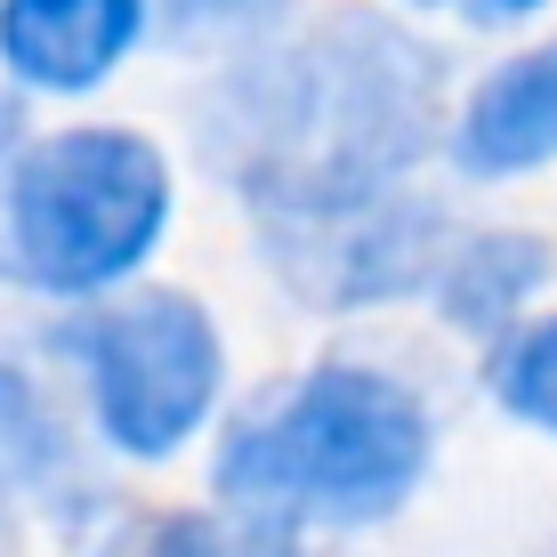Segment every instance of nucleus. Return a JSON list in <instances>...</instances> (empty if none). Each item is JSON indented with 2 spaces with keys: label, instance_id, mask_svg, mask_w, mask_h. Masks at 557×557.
I'll list each match as a JSON object with an SVG mask.
<instances>
[{
  "label": "nucleus",
  "instance_id": "0eeeda50",
  "mask_svg": "<svg viewBox=\"0 0 557 557\" xmlns=\"http://www.w3.org/2000/svg\"><path fill=\"white\" fill-rule=\"evenodd\" d=\"M460 170L476 178H517L533 162H557V41L525 49L517 65H502L460 113Z\"/></svg>",
  "mask_w": 557,
  "mask_h": 557
},
{
  "label": "nucleus",
  "instance_id": "7ed1b4c3",
  "mask_svg": "<svg viewBox=\"0 0 557 557\" xmlns=\"http://www.w3.org/2000/svg\"><path fill=\"white\" fill-rule=\"evenodd\" d=\"M170 170L138 129H57L0 186V259L41 292H106L162 243Z\"/></svg>",
  "mask_w": 557,
  "mask_h": 557
},
{
  "label": "nucleus",
  "instance_id": "f257e3e1",
  "mask_svg": "<svg viewBox=\"0 0 557 557\" xmlns=\"http://www.w3.org/2000/svg\"><path fill=\"white\" fill-rule=\"evenodd\" d=\"M445 82L405 25L339 9L243 57L202 98V153L259 210H332L388 195L436 146Z\"/></svg>",
  "mask_w": 557,
  "mask_h": 557
},
{
  "label": "nucleus",
  "instance_id": "6e6552de",
  "mask_svg": "<svg viewBox=\"0 0 557 557\" xmlns=\"http://www.w3.org/2000/svg\"><path fill=\"white\" fill-rule=\"evenodd\" d=\"M542 275H549V243H533V235H469V243H445L429 292H436V307H445L460 332H502L517 307L542 292Z\"/></svg>",
  "mask_w": 557,
  "mask_h": 557
},
{
  "label": "nucleus",
  "instance_id": "1a4fd4ad",
  "mask_svg": "<svg viewBox=\"0 0 557 557\" xmlns=\"http://www.w3.org/2000/svg\"><path fill=\"white\" fill-rule=\"evenodd\" d=\"M98 557H299V542L283 525H259V517H235V525H210V517H138L122 525Z\"/></svg>",
  "mask_w": 557,
  "mask_h": 557
},
{
  "label": "nucleus",
  "instance_id": "9b49d317",
  "mask_svg": "<svg viewBox=\"0 0 557 557\" xmlns=\"http://www.w3.org/2000/svg\"><path fill=\"white\" fill-rule=\"evenodd\" d=\"M49 453H57V436L41 429V412L25 405V388L0 372V493H9L16 476H33Z\"/></svg>",
  "mask_w": 557,
  "mask_h": 557
},
{
  "label": "nucleus",
  "instance_id": "ddd939ff",
  "mask_svg": "<svg viewBox=\"0 0 557 557\" xmlns=\"http://www.w3.org/2000/svg\"><path fill=\"white\" fill-rule=\"evenodd\" d=\"M420 9H453V16H469V25H509V16L542 9V0H420Z\"/></svg>",
  "mask_w": 557,
  "mask_h": 557
},
{
  "label": "nucleus",
  "instance_id": "9d476101",
  "mask_svg": "<svg viewBox=\"0 0 557 557\" xmlns=\"http://www.w3.org/2000/svg\"><path fill=\"white\" fill-rule=\"evenodd\" d=\"M485 380H493V396H502L517 420H533V429L557 436V315L533 323V332H517V339H502V356H493Z\"/></svg>",
  "mask_w": 557,
  "mask_h": 557
},
{
  "label": "nucleus",
  "instance_id": "423d86ee",
  "mask_svg": "<svg viewBox=\"0 0 557 557\" xmlns=\"http://www.w3.org/2000/svg\"><path fill=\"white\" fill-rule=\"evenodd\" d=\"M138 25L146 0H0V57L33 89H98Z\"/></svg>",
  "mask_w": 557,
  "mask_h": 557
},
{
  "label": "nucleus",
  "instance_id": "f03ea898",
  "mask_svg": "<svg viewBox=\"0 0 557 557\" xmlns=\"http://www.w3.org/2000/svg\"><path fill=\"white\" fill-rule=\"evenodd\" d=\"M429 469V412L412 388L356 363L275 388L219 453V493L259 525H372Z\"/></svg>",
  "mask_w": 557,
  "mask_h": 557
},
{
  "label": "nucleus",
  "instance_id": "f8f14e48",
  "mask_svg": "<svg viewBox=\"0 0 557 557\" xmlns=\"http://www.w3.org/2000/svg\"><path fill=\"white\" fill-rule=\"evenodd\" d=\"M178 25H251V16H267L275 0H162Z\"/></svg>",
  "mask_w": 557,
  "mask_h": 557
},
{
  "label": "nucleus",
  "instance_id": "20e7f679",
  "mask_svg": "<svg viewBox=\"0 0 557 557\" xmlns=\"http://www.w3.org/2000/svg\"><path fill=\"white\" fill-rule=\"evenodd\" d=\"M65 348L82 356L98 420L122 453L162 460L202 429L210 396H219V332L186 292H129L82 315L65 332Z\"/></svg>",
  "mask_w": 557,
  "mask_h": 557
},
{
  "label": "nucleus",
  "instance_id": "39448f33",
  "mask_svg": "<svg viewBox=\"0 0 557 557\" xmlns=\"http://www.w3.org/2000/svg\"><path fill=\"white\" fill-rule=\"evenodd\" d=\"M267 259L315 307H372L396 292H420L445 259V219L420 202H332V210H267Z\"/></svg>",
  "mask_w": 557,
  "mask_h": 557
}]
</instances>
